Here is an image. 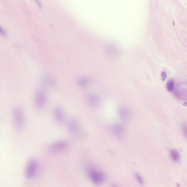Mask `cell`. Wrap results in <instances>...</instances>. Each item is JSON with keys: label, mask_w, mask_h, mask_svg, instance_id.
Returning a JSON list of instances; mask_svg holds the SVG:
<instances>
[{"label": "cell", "mask_w": 187, "mask_h": 187, "mask_svg": "<svg viewBox=\"0 0 187 187\" xmlns=\"http://www.w3.org/2000/svg\"><path fill=\"white\" fill-rule=\"evenodd\" d=\"M84 169L90 181L94 185L99 186L104 183L107 179L105 173L95 165L89 163H85Z\"/></svg>", "instance_id": "obj_1"}, {"label": "cell", "mask_w": 187, "mask_h": 187, "mask_svg": "<svg viewBox=\"0 0 187 187\" xmlns=\"http://www.w3.org/2000/svg\"><path fill=\"white\" fill-rule=\"evenodd\" d=\"M12 119L16 130H21L24 129L26 124V116L22 107L19 106L14 107L12 111Z\"/></svg>", "instance_id": "obj_2"}, {"label": "cell", "mask_w": 187, "mask_h": 187, "mask_svg": "<svg viewBox=\"0 0 187 187\" xmlns=\"http://www.w3.org/2000/svg\"><path fill=\"white\" fill-rule=\"evenodd\" d=\"M34 103L36 108L39 110L44 109L48 102V96L44 90L38 89L35 91L34 95Z\"/></svg>", "instance_id": "obj_3"}, {"label": "cell", "mask_w": 187, "mask_h": 187, "mask_svg": "<svg viewBox=\"0 0 187 187\" xmlns=\"http://www.w3.org/2000/svg\"><path fill=\"white\" fill-rule=\"evenodd\" d=\"M67 128L69 132L73 136L76 138L82 136L83 132L80 123L75 118H71L67 123Z\"/></svg>", "instance_id": "obj_4"}, {"label": "cell", "mask_w": 187, "mask_h": 187, "mask_svg": "<svg viewBox=\"0 0 187 187\" xmlns=\"http://www.w3.org/2000/svg\"><path fill=\"white\" fill-rule=\"evenodd\" d=\"M38 163L34 159H31L27 164L25 169V177L28 179H32L35 177L38 170Z\"/></svg>", "instance_id": "obj_5"}, {"label": "cell", "mask_w": 187, "mask_h": 187, "mask_svg": "<svg viewBox=\"0 0 187 187\" xmlns=\"http://www.w3.org/2000/svg\"><path fill=\"white\" fill-rule=\"evenodd\" d=\"M69 143L65 140H60L53 142L49 146L50 151L53 154H59L65 151L69 147Z\"/></svg>", "instance_id": "obj_6"}, {"label": "cell", "mask_w": 187, "mask_h": 187, "mask_svg": "<svg viewBox=\"0 0 187 187\" xmlns=\"http://www.w3.org/2000/svg\"><path fill=\"white\" fill-rule=\"evenodd\" d=\"M88 104L91 107H97L101 103V99L100 95L95 93H90L87 95L86 97Z\"/></svg>", "instance_id": "obj_7"}, {"label": "cell", "mask_w": 187, "mask_h": 187, "mask_svg": "<svg viewBox=\"0 0 187 187\" xmlns=\"http://www.w3.org/2000/svg\"><path fill=\"white\" fill-rule=\"evenodd\" d=\"M53 115L55 120L59 123H64L65 120V111L62 107L57 106L53 110Z\"/></svg>", "instance_id": "obj_8"}, {"label": "cell", "mask_w": 187, "mask_h": 187, "mask_svg": "<svg viewBox=\"0 0 187 187\" xmlns=\"http://www.w3.org/2000/svg\"><path fill=\"white\" fill-rule=\"evenodd\" d=\"M118 112L119 117L124 120H128L132 116L131 111L126 107H120L118 109Z\"/></svg>", "instance_id": "obj_9"}, {"label": "cell", "mask_w": 187, "mask_h": 187, "mask_svg": "<svg viewBox=\"0 0 187 187\" xmlns=\"http://www.w3.org/2000/svg\"><path fill=\"white\" fill-rule=\"evenodd\" d=\"M111 130L113 134L117 136H122L125 132L124 127L122 125L118 124L113 125L111 126Z\"/></svg>", "instance_id": "obj_10"}, {"label": "cell", "mask_w": 187, "mask_h": 187, "mask_svg": "<svg viewBox=\"0 0 187 187\" xmlns=\"http://www.w3.org/2000/svg\"><path fill=\"white\" fill-rule=\"evenodd\" d=\"M169 155L172 161L176 163H179L181 159V155L178 151L172 149L169 152Z\"/></svg>", "instance_id": "obj_11"}, {"label": "cell", "mask_w": 187, "mask_h": 187, "mask_svg": "<svg viewBox=\"0 0 187 187\" xmlns=\"http://www.w3.org/2000/svg\"><path fill=\"white\" fill-rule=\"evenodd\" d=\"M174 95L178 99H185L186 98V91H184L182 89H177L174 91Z\"/></svg>", "instance_id": "obj_12"}, {"label": "cell", "mask_w": 187, "mask_h": 187, "mask_svg": "<svg viewBox=\"0 0 187 187\" xmlns=\"http://www.w3.org/2000/svg\"><path fill=\"white\" fill-rule=\"evenodd\" d=\"M78 84L80 87H84L88 86L90 84V80L86 78L79 79L78 81Z\"/></svg>", "instance_id": "obj_13"}, {"label": "cell", "mask_w": 187, "mask_h": 187, "mask_svg": "<svg viewBox=\"0 0 187 187\" xmlns=\"http://www.w3.org/2000/svg\"><path fill=\"white\" fill-rule=\"evenodd\" d=\"M174 81L173 79H170L167 82L166 84V88L168 91L172 92L174 88Z\"/></svg>", "instance_id": "obj_14"}, {"label": "cell", "mask_w": 187, "mask_h": 187, "mask_svg": "<svg viewBox=\"0 0 187 187\" xmlns=\"http://www.w3.org/2000/svg\"><path fill=\"white\" fill-rule=\"evenodd\" d=\"M134 176L135 177L136 179L140 185H143L144 184V180L142 176L139 174V173L137 172H135L134 173Z\"/></svg>", "instance_id": "obj_15"}, {"label": "cell", "mask_w": 187, "mask_h": 187, "mask_svg": "<svg viewBox=\"0 0 187 187\" xmlns=\"http://www.w3.org/2000/svg\"><path fill=\"white\" fill-rule=\"evenodd\" d=\"M0 34L3 37H6L7 36V33L6 30L0 25Z\"/></svg>", "instance_id": "obj_16"}, {"label": "cell", "mask_w": 187, "mask_h": 187, "mask_svg": "<svg viewBox=\"0 0 187 187\" xmlns=\"http://www.w3.org/2000/svg\"><path fill=\"white\" fill-rule=\"evenodd\" d=\"M167 74L165 71H162L161 73V79L162 81L165 80L167 78Z\"/></svg>", "instance_id": "obj_17"}, {"label": "cell", "mask_w": 187, "mask_h": 187, "mask_svg": "<svg viewBox=\"0 0 187 187\" xmlns=\"http://www.w3.org/2000/svg\"><path fill=\"white\" fill-rule=\"evenodd\" d=\"M186 130L187 129L186 125H184L183 126V131L184 135L186 137L187 136Z\"/></svg>", "instance_id": "obj_18"}, {"label": "cell", "mask_w": 187, "mask_h": 187, "mask_svg": "<svg viewBox=\"0 0 187 187\" xmlns=\"http://www.w3.org/2000/svg\"><path fill=\"white\" fill-rule=\"evenodd\" d=\"M111 187H119L117 185H113L112 186H111Z\"/></svg>", "instance_id": "obj_19"}]
</instances>
